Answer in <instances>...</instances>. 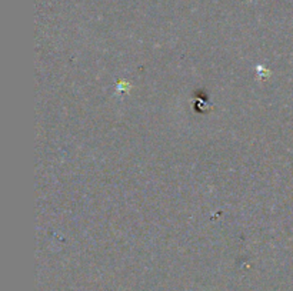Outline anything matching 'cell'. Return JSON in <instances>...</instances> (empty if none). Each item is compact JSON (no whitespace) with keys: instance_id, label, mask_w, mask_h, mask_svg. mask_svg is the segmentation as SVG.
<instances>
[]
</instances>
